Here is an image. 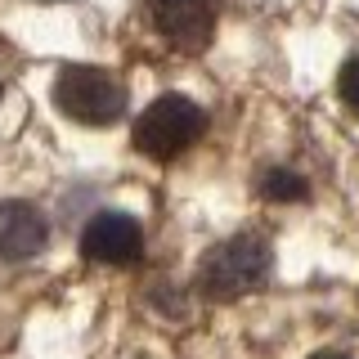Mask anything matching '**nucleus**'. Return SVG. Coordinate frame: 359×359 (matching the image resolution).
<instances>
[{
    "label": "nucleus",
    "instance_id": "obj_1",
    "mask_svg": "<svg viewBox=\"0 0 359 359\" xmlns=\"http://www.w3.org/2000/svg\"><path fill=\"white\" fill-rule=\"evenodd\" d=\"M269 274V243L261 233H233V238L216 243L202 256L198 283L211 301H233L247 297L252 287H261Z\"/></svg>",
    "mask_w": 359,
    "mask_h": 359
},
{
    "label": "nucleus",
    "instance_id": "obj_2",
    "mask_svg": "<svg viewBox=\"0 0 359 359\" xmlns=\"http://www.w3.org/2000/svg\"><path fill=\"white\" fill-rule=\"evenodd\" d=\"M207 130V112H202L189 95H162L135 121V149L153 162H171V157L189 153Z\"/></svg>",
    "mask_w": 359,
    "mask_h": 359
},
{
    "label": "nucleus",
    "instance_id": "obj_3",
    "mask_svg": "<svg viewBox=\"0 0 359 359\" xmlns=\"http://www.w3.org/2000/svg\"><path fill=\"white\" fill-rule=\"evenodd\" d=\"M54 104L81 126H112L126 108V90L99 67H63L54 81Z\"/></svg>",
    "mask_w": 359,
    "mask_h": 359
},
{
    "label": "nucleus",
    "instance_id": "obj_4",
    "mask_svg": "<svg viewBox=\"0 0 359 359\" xmlns=\"http://www.w3.org/2000/svg\"><path fill=\"white\" fill-rule=\"evenodd\" d=\"M149 22L175 50H202L216 27L211 0H149Z\"/></svg>",
    "mask_w": 359,
    "mask_h": 359
},
{
    "label": "nucleus",
    "instance_id": "obj_5",
    "mask_svg": "<svg viewBox=\"0 0 359 359\" xmlns=\"http://www.w3.org/2000/svg\"><path fill=\"white\" fill-rule=\"evenodd\" d=\"M81 252L99 265H130L144 252V229L121 211H104L81 229Z\"/></svg>",
    "mask_w": 359,
    "mask_h": 359
},
{
    "label": "nucleus",
    "instance_id": "obj_6",
    "mask_svg": "<svg viewBox=\"0 0 359 359\" xmlns=\"http://www.w3.org/2000/svg\"><path fill=\"white\" fill-rule=\"evenodd\" d=\"M50 224L32 202H0V261H32L41 256Z\"/></svg>",
    "mask_w": 359,
    "mask_h": 359
},
{
    "label": "nucleus",
    "instance_id": "obj_7",
    "mask_svg": "<svg viewBox=\"0 0 359 359\" xmlns=\"http://www.w3.org/2000/svg\"><path fill=\"white\" fill-rule=\"evenodd\" d=\"M256 189H261V198H269V202H301L306 198V180L297 171H287V166H269V171L256 180Z\"/></svg>",
    "mask_w": 359,
    "mask_h": 359
},
{
    "label": "nucleus",
    "instance_id": "obj_8",
    "mask_svg": "<svg viewBox=\"0 0 359 359\" xmlns=\"http://www.w3.org/2000/svg\"><path fill=\"white\" fill-rule=\"evenodd\" d=\"M337 95H341L346 108L359 112V59H346L341 72H337Z\"/></svg>",
    "mask_w": 359,
    "mask_h": 359
},
{
    "label": "nucleus",
    "instance_id": "obj_9",
    "mask_svg": "<svg viewBox=\"0 0 359 359\" xmlns=\"http://www.w3.org/2000/svg\"><path fill=\"white\" fill-rule=\"evenodd\" d=\"M314 359H351V355H337V351H323V355H314Z\"/></svg>",
    "mask_w": 359,
    "mask_h": 359
}]
</instances>
